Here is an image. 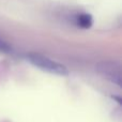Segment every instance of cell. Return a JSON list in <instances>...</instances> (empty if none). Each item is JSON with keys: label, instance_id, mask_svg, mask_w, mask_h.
<instances>
[{"label": "cell", "instance_id": "obj_1", "mask_svg": "<svg viewBox=\"0 0 122 122\" xmlns=\"http://www.w3.org/2000/svg\"><path fill=\"white\" fill-rule=\"evenodd\" d=\"M27 59L29 60L30 63H32V65H34V66L39 67L40 70L47 72L49 74L58 76L69 75V70L64 65L44 55H41V54L38 53H30L27 55Z\"/></svg>", "mask_w": 122, "mask_h": 122}, {"label": "cell", "instance_id": "obj_2", "mask_svg": "<svg viewBox=\"0 0 122 122\" xmlns=\"http://www.w3.org/2000/svg\"><path fill=\"white\" fill-rule=\"evenodd\" d=\"M97 71L103 78L108 81L121 86V66L115 61H103L97 63Z\"/></svg>", "mask_w": 122, "mask_h": 122}, {"label": "cell", "instance_id": "obj_3", "mask_svg": "<svg viewBox=\"0 0 122 122\" xmlns=\"http://www.w3.org/2000/svg\"><path fill=\"white\" fill-rule=\"evenodd\" d=\"M75 21L78 27L82 28V29H89L93 24V18L88 13H81L76 16Z\"/></svg>", "mask_w": 122, "mask_h": 122}, {"label": "cell", "instance_id": "obj_4", "mask_svg": "<svg viewBox=\"0 0 122 122\" xmlns=\"http://www.w3.org/2000/svg\"><path fill=\"white\" fill-rule=\"evenodd\" d=\"M12 51V47L9 43H6L3 39L0 38V53L1 54H9Z\"/></svg>", "mask_w": 122, "mask_h": 122}]
</instances>
